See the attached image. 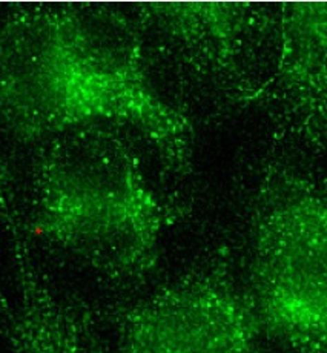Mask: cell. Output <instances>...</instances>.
Segmentation results:
<instances>
[{"instance_id": "cell-1", "label": "cell", "mask_w": 327, "mask_h": 353, "mask_svg": "<svg viewBox=\"0 0 327 353\" xmlns=\"http://www.w3.org/2000/svg\"><path fill=\"white\" fill-rule=\"evenodd\" d=\"M0 111L19 132L50 139L119 121L137 128L175 172L192 157L189 120L148 79L139 34L115 11L37 6L0 34Z\"/></svg>"}, {"instance_id": "cell-2", "label": "cell", "mask_w": 327, "mask_h": 353, "mask_svg": "<svg viewBox=\"0 0 327 353\" xmlns=\"http://www.w3.org/2000/svg\"><path fill=\"white\" fill-rule=\"evenodd\" d=\"M37 229L54 246L114 281L143 280L177 220L134 149L100 125L48 139L36 176Z\"/></svg>"}, {"instance_id": "cell-3", "label": "cell", "mask_w": 327, "mask_h": 353, "mask_svg": "<svg viewBox=\"0 0 327 353\" xmlns=\"http://www.w3.org/2000/svg\"><path fill=\"white\" fill-rule=\"evenodd\" d=\"M263 329L290 353H327V192L272 179L250 230V286Z\"/></svg>"}, {"instance_id": "cell-4", "label": "cell", "mask_w": 327, "mask_h": 353, "mask_svg": "<svg viewBox=\"0 0 327 353\" xmlns=\"http://www.w3.org/2000/svg\"><path fill=\"white\" fill-rule=\"evenodd\" d=\"M261 321L226 263L194 270L135 305L121 353H258Z\"/></svg>"}, {"instance_id": "cell-5", "label": "cell", "mask_w": 327, "mask_h": 353, "mask_svg": "<svg viewBox=\"0 0 327 353\" xmlns=\"http://www.w3.org/2000/svg\"><path fill=\"white\" fill-rule=\"evenodd\" d=\"M274 85L294 132L327 149V2L281 6Z\"/></svg>"}, {"instance_id": "cell-6", "label": "cell", "mask_w": 327, "mask_h": 353, "mask_svg": "<svg viewBox=\"0 0 327 353\" xmlns=\"http://www.w3.org/2000/svg\"><path fill=\"white\" fill-rule=\"evenodd\" d=\"M16 249L20 283L12 329L16 353H99L88 315L40 275L25 241L17 239Z\"/></svg>"}, {"instance_id": "cell-7", "label": "cell", "mask_w": 327, "mask_h": 353, "mask_svg": "<svg viewBox=\"0 0 327 353\" xmlns=\"http://www.w3.org/2000/svg\"><path fill=\"white\" fill-rule=\"evenodd\" d=\"M177 42L212 71L235 70L252 22L248 10L226 3H172L152 10Z\"/></svg>"}]
</instances>
